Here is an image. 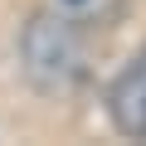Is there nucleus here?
I'll return each instance as SVG.
<instances>
[{"label":"nucleus","instance_id":"nucleus-3","mask_svg":"<svg viewBox=\"0 0 146 146\" xmlns=\"http://www.w3.org/2000/svg\"><path fill=\"white\" fill-rule=\"evenodd\" d=\"M63 5H88V0H63Z\"/></svg>","mask_w":146,"mask_h":146},{"label":"nucleus","instance_id":"nucleus-1","mask_svg":"<svg viewBox=\"0 0 146 146\" xmlns=\"http://www.w3.org/2000/svg\"><path fill=\"white\" fill-rule=\"evenodd\" d=\"M20 63L29 73V83L44 93H63L83 78L88 68V39L78 20L68 15H29L20 29Z\"/></svg>","mask_w":146,"mask_h":146},{"label":"nucleus","instance_id":"nucleus-2","mask_svg":"<svg viewBox=\"0 0 146 146\" xmlns=\"http://www.w3.org/2000/svg\"><path fill=\"white\" fill-rule=\"evenodd\" d=\"M107 117L122 136H146V44L127 58V68L107 88Z\"/></svg>","mask_w":146,"mask_h":146}]
</instances>
